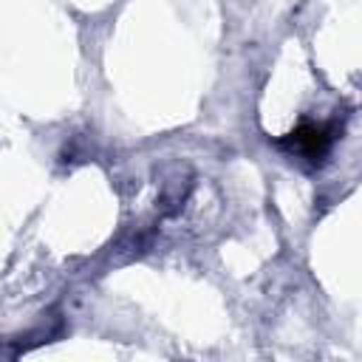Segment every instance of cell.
I'll list each match as a JSON object with an SVG mask.
<instances>
[{"mask_svg":"<svg viewBox=\"0 0 362 362\" xmlns=\"http://www.w3.org/2000/svg\"><path fill=\"white\" fill-rule=\"evenodd\" d=\"M337 136H339V124L337 122H325V124L303 122L300 127H294L288 136L280 139V147H286L291 153H300L311 164H320L328 156V150L337 141Z\"/></svg>","mask_w":362,"mask_h":362,"instance_id":"cell-1","label":"cell"}]
</instances>
